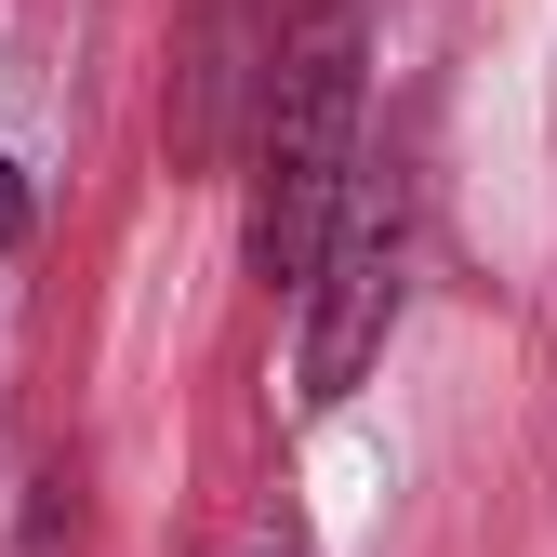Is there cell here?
I'll return each mask as SVG.
<instances>
[{
    "label": "cell",
    "instance_id": "cell-1",
    "mask_svg": "<svg viewBox=\"0 0 557 557\" xmlns=\"http://www.w3.org/2000/svg\"><path fill=\"white\" fill-rule=\"evenodd\" d=\"M345 199H359V40H345V14H319L293 40V66H278L265 147H252V265H265V293L319 278Z\"/></svg>",
    "mask_w": 557,
    "mask_h": 557
},
{
    "label": "cell",
    "instance_id": "cell-2",
    "mask_svg": "<svg viewBox=\"0 0 557 557\" xmlns=\"http://www.w3.org/2000/svg\"><path fill=\"white\" fill-rule=\"evenodd\" d=\"M385 319H398V199L359 186V199H345V226H332V252H319L306 398H345V385H359V372H372V345H385Z\"/></svg>",
    "mask_w": 557,
    "mask_h": 557
},
{
    "label": "cell",
    "instance_id": "cell-3",
    "mask_svg": "<svg viewBox=\"0 0 557 557\" xmlns=\"http://www.w3.org/2000/svg\"><path fill=\"white\" fill-rule=\"evenodd\" d=\"M14 239H27V173L0 160V252H14Z\"/></svg>",
    "mask_w": 557,
    "mask_h": 557
}]
</instances>
